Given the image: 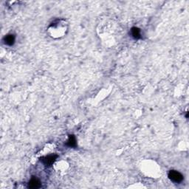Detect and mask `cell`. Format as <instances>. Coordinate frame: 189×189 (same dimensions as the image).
I'll return each instance as SVG.
<instances>
[{
    "label": "cell",
    "instance_id": "6da1fadb",
    "mask_svg": "<svg viewBox=\"0 0 189 189\" xmlns=\"http://www.w3.org/2000/svg\"><path fill=\"white\" fill-rule=\"evenodd\" d=\"M168 177H169V179L171 181L176 183H181L183 180V174L179 172V171H174V170H171L168 172Z\"/></svg>",
    "mask_w": 189,
    "mask_h": 189
},
{
    "label": "cell",
    "instance_id": "7a4b0ae2",
    "mask_svg": "<svg viewBox=\"0 0 189 189\" xmlns=\"http://www.w3.org/2000/svg\"><path fill=\"white\" fill-rule=\"evenodd\" d=\"M57 157L58 156L56 155V154H50V155L41 157V161L46 166H50V165H52L54 163L56 160L57 159Z\"/></svg>",
    "mask_w": 189,
    "mask_h": 189
},
{
    "label": "cell",
    "instance_id": "5b68a950",
    "mask_svg": "<svg viewBox=\"0 0 189 189\" xmlns=\"http://www.w3.org/2000/svg\"><path fill=\"white\" fill-rule=\"evenodd\" d=\"M66 145L69 147H72V148H74V147H76V145H77V143H76V137L73 135H70V136H69V139H68V141H67Z\"/></svg>",
    "mask_w": 189,
    "mask_h": 189
},
{
    "label": "cell",
    "instance_id": "277c9868",
    "mask_svg": "<svg viewBox=\"0 0 189 189\" xmlns=\"http://www.w3.org/2000/svg\"><path fill=\"white\" fill-rule=\"evenodd\" d=\"M4 41L6 44L12 46L15 43V36L13 35V34H8L4 38Z\"/></svg>",
    "mask_w": 189,
    "mask_h": 189
},
{
    "label": "cell",
    "instance_id": "3957f363",
    "mask_svg": "<svg viewBox=\"0 0 189 189\" xmlns=\"http://www.w3.org/2000/svg\"><path fill=\"white\" fill-rule=\"evenodd\" d=\"M41 187V183H40L39 180H38L36 177H33L30 181L28 183V188H29L31 189H36V188H39Z\"/></svg>",
    "mask_w": 189,
    "mask_h": 189
},
{
    "label": "cell",
    "instance_id": "8992f818",
    "mask_svg": "<svg viewBox=\"0 0 189 189\" xmlns=\"http://www.w3.org/2000/svg\"><path fill=\"white\" fill-rule=\"evenodd\" d=\"M131 33H132V35L135 39H141V30L139 28L136 27H132V30H131Z\"/></svg>",
    "mask_w": 189,
    "mask_h": 189
}]
</instances>
